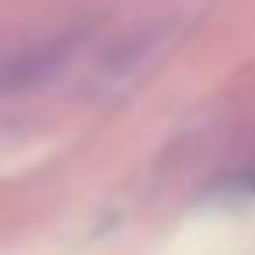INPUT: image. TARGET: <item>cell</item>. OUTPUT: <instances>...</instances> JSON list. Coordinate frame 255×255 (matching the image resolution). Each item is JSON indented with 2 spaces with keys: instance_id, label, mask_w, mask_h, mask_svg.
<instances>
[{
  "instance_id": "cell-1",
  "label": "cell",
  "mask_w": 255,
  "mask_h": 255,
  "mask_svg": "<svg viewBox=\"0 0 255 255\" xmlns=\"http://www.w3.org/2000/svg\"><path fill=\"white\" fill-rule=\"evenodd\" d=\"M91 32L88 28H70L60 32L46 42H35L28 49H21L18 56H11L4 67H0V88H32L42 84L46 77L60 74L67 63L77 60V53L88 46Z\"/></svg>"
},
{
  "instance_id": "cell-2",
  "label": "cell",
  "mask_w": 255,
  "mask_h": 255,
  "mask_svg": "<svg viewBox=\"0 0 255 255\" xmlns=\"http://www.w3.org/2000/svg\"><path fill=\"white\" fill-rule=\"evenodd\" d=\"M171 42V25H147L136 35H129L102 67V81L112 88H123L129 77H136L147 63L161 56V49Z\"/></svg>"
}]
</instances>
